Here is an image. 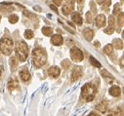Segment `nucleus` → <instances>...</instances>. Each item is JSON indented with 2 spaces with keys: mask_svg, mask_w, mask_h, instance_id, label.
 <instances>
[{
  "mask_svg": "<svg viewBox=\"0 0 124 116\" xmlns=\"http://www.w3.org/2000/svg\"><path fill=\"white\" fill-rule=\"evenodd\" d=\"M32 60L33 64L36 67H41L46 64L47 61V54L44 49L36 48L32 52Z\"/></svg>",
  "mask_w": 124,
  "mask_h": 116,
  "instance_id": "f257e3e1",
  "label": "nucleus"
},
{
  "mask_svg": "<svg viewBox=\"0 0 124 116\" xmlns=\"http://www.w3.org/2000/svg\"><path fill=\"white\" fill-rule=\"evenodd\" d=\"M96 87L92 84H85L81 89V97L85 102H92L96 96Z\"/></svg>",
  "mask_w": 124,
  "mask_h": 116,
  "instance_id": "f03ea898",
  "label": "nucleus"
},
{
  "mask_svg": "<svg viewBox=\"0 0 124 116\" xmlns=\"http://www.w3.org/2000/svg\"><path fill=\"white\" fill-rule=\"evenodd\" d=\"M28 54V47L23 41H20L16 44V55L21 62H24Z\"/></svg>",
  "mask_w": 124,
  "mask_h": 116,
  "instance_id": "7ed1b4c3",
  "label": "nucleus"
},
{
  "mask_svg": "<svg viewBox=\"0 0 124 116\" xmlns=\"http://www.w3.org/2000/svg\"><path fill=\"white\" fill-rule=\"evenodd\" d=\"M0 50L6 56L11 55V53L13 51V41L7 37L2 38L0 40Z\"/></svg>",
  "mask_w": 124,
  "mask_h": 116,
  "instance_id": "20e7f679",
  "label": "nucleus"
},
{
  "mask_svg": "<svg viewBox=\"0 0 124 116\" xmlns=\"http://www.w3.org/2000/svg\"><path fill=\"white\" fill-rule=\"evenodd\" d=\"M70 58H71V60L73 62L79 63V62L83 61V54H82L81 50H79L76 47H73L70 50Z\"/></svg>",
  "mask_w": 124,
  "mask_h": 116,
  "instance_id": "39448f33",
  "label": "nucleus"
},
{
  "mask_svg": "<svg viewBox=\"0 0 124 116\" xmlns=\"http://www.w3.org/2000/svg\"><path fill=\"white\" fill-rule=\"evenodd\" d=\"M81 73H82V70H81V67L80 66H74L73 69H72V72H71V82H75L77 81L80 76H81Z\"/></svg>",
  "mask_w": 124,
  "mask_h": 116,
  "instance_id": "423d86ee",
  "label": "nucleus"
},
{
  "mask_svg": "<svg viewBox=\"0 0 124 116\" xmlns=\"http://www.w3.org/2000/svg\"><path fill=\"white\" fill-rule=\"evenodd\" d=\"M52 43L56 46H59V45H62L63 44V37H62L60 34H56V35H53L52 36V39H51Z\"/></svg>",
  "mask_w": 124,
  "mask_h": 116,
  "instance_id": "0eeeda50",
  "label": "nucleus"
},
{
  "mask_svg": "<svg viewBox=\"0 0 124 116\" xmlns=\"http://www.w3.org/2000/svg\"><path fill=\"white\" fill-rule=\"evenodd\" d=\"M106 24V17L105 15H99L96 18V25L98 27H102Z\"/></svg>",
  "mask_w": 124,
  "mask_h": 116,
  "instance_id": "6e6552de",
  "label": "nucleus"
},
{
  "mask_svg": "<svg viewBox=\"0 0 124 116\" xmlns=\"http://www.w3.org/2000/svg\"><path fill=\"white\" fill-rule=\"evenodd\" d=\"M18 88H19V82L16 79L9 80V82H8V89L10 91H14L15 89H18Z\"/></svg>",
  "mask_w": 124,
  "mask_h": 116,
  "instance_id": "1a4fd4ad",
  "label": "nucleus"
},
{
  "mask_svg": "<svg viewBox=\"0 0 124 116\" xmlns=\"http://www.w3.org/2000/svg\"><path fill=\"white\" fill-rule=\"evenodd\" d=\"M109 94H110L112 97H119L120 94H121L120 88H119L118 86H112L111 88L109 89Z\"/></svg>",
  "mask_w": 124,
  "mask_h": 116,
  "instance_id": "9d476101",
  "label": "nucleus"
},
{
  "mask_svg": "<svg viewBox=\"0 0 124 116\" xmlns=\"http://www.w3.org/2000/svg\"><path fill=\"white\" fill-rule=\"evenodd\" d=\"M48 73H49L50 76L56 78V77H58L59 74H60V69H59L57 66H52V67H50V68L48 69Z\"/></svg>",
  "mask_w": 124,
  "mask_h": 116,
  "instance_id": "9b49d317",
  "label": "nucleus"
},
{
  "mask_svg": "<svg viewBox=\"0 0 124 116\" xmlns=\"http://www.w3.org/2000/svg\"><path fill=\"white\" fill-rule=\"evenodd\" d=\"M71 18H72L73 22H74L75 23H77L78 25H81V24H82L83 21H82V18H81V16H80V14H79V13H77V12H74V13L72 14Z\"/></svg>",
  "mask_w": 124,
  "mask_h": 116,
  "instance_id": "f8f14e48",
  "label": "nucleus"
},
{
  "mask_svg": "<svg viewBox=\"0 0 124 116\" xmlns=\"http://www.w3.org/2000/svg\"><path fill=\"white\" fill-rule=\"evenodd\" d=\"M83 35H84V37H85L86 40L90 41V40L93 39V36H94V32H93L92 29L86 28V29H84V31H83Z\"/></svg>",
  "mask_w": 124,
  "mask_h": 116,
  "instance_id": "ddd939ff",
  "label": "nucleus"
},
{
  "mask_svg": "<svg viewBox=\"0 0 124 116\" xmlns=\"http://www.w3.org/2000/svg\"><path fill=\"white\" fill-rule=\"evenodd\" d=\"M97 110H99V111H101L102 113H105L106 111H107V108H108V102H100L98 105H97Z\"/></svg>",
  "mask_w": 124,
  "mask_h": 116,
  "instance_id": "4468645a",
  "label": "nucleus"
},
{
  "mask_svg": "<svg viewBox=\"0 0 124 116\" xmlns=\"http://www.w3.org/2000/svg\"><path fill=\"white\" fill-rule=\"evenodd\" d=\"M20 75H21L22 80L24 81V82H27L30 79V73L28 71H26V70H22L21 73H20Z\"/></svg>",
  "mask_w": 124,
  "mask_h": 116,
  "instance_id": "2eb2a0df",
  "label": "nucleus"
},
{
  "mask_svg": "<svg viewBox=\"0 0 124 116\" xmlns=\"http://www.w3.org/2000/svg\"><path fill=\"white\" fill-rule=\"evenodd\" d=\"M72 10H73V5H71V4H67L63 7V13L65 16L70 15V13H71Z\"/></svg>",
  "mask_w": 124,
  "mask_h": 116,
  "instance_id": "dca6fc26",
  "label": "nucleus"
},
{
  "mask_svg": "<svg viewBox=\"0 0 124 116\" xmlns=\"http://www.w3.org/2000/svg\"><path fill=\"white\" fill-rule=\"evenodd\" d=\"M10 66H11L12 71H16L17 66H18V61L16 60L15 57H11V59H10Z\"/></svg>",
  "mask_w": 124,
  "mask_h": 116,
  "instance_id": "f3484780",
  "label": "nucleus"
},
{
  "mask_svg": "<svg viewBox=\"0 0 124 116\" xmlns=\"http://www.w3.org/2000/svg\"><path fill=\"white\" fill-rule=\"evenodd\" d=\"M113 47L116 49H122L123 48V42L120 39H114L113 40Z\"/></svg>",
  "mask_w": 124,
  "mask_h": 116,
  "instance_id": "a211bd4d",
  "label": "nucleus"
},
{
  "mask_svg": "<svg viewBox=\"0 0 124 116\" xmlns=\"http://www.w3.org/2000/svg\"><path fill=\"white\" fill-rule=\"evenodd\" d=\"M52 28L51 27H47V26H45V27H42V33L45 35V36H51L52 35Z\"/></svg>",
  "mask_w": 124,
  "mask_h": 116,
  "instance_id": "6ab92c4d",
  "label": "nucleus"
},
{
  "mask_svg": "<svg viewBox=\"0 0 124 116\" xmlns=\"http://www.w3.org/2000/svg\"><path fill=\"white\" fill-rule=\"evenodd\" d=\"M90 63H91V65H93V66H95V67H101L102 65H101V64L95 59L94 57H90Z\"/></svg>",
  "mask_w": 124,
  "mask_h": 116,
  "instance_id": "aec40b11",
  "label": "nucleus"
},
{
  "mask_svg": "<svg viewBox=\"0 0 124 116\" xmlns=\"http://www.w3.org/2000/svg\"><path fill=\"white\" fill-rule=\"evenodd\" d=\"M108 116H123L122 110H120L119 108H117V109H115V110H112V111L109 112Z\"/></svg>",
  "mask_w": 124,
  "mask_h": 116,
  "instance_id": "412c9836",
  "label": "nucleus"
},
{
  "mask_svg": "<svg viewBox=\"0 0 124 116\" xmlns=\"http://www.w3.org/2000/svg\"><path fill=\"white\" fill-rule=\"evenodd\" d=\"M112 45H110V44H108L105 48H104V53L106 54V55H110L111 53H112Z\"/></svg>",
  "mask_w": 124,
  "mask_h": 116,
  "instance_id": "4be33fe9",
  "label": "nucleus"
},
{
  "mask_svg": "<svg viewBox=\"0 0 124 116\" xmlns=\"http://www.w3.org/2000/svg\"><path fill=\"white\" fill-rule=\"evenodd\" d=\"M24 37H25L26 39H31V38L33 37V32H32L31 30H29V29L25 30V32H24Z\"/></svg>",
  "mask_w": 124,
  "mask_h": 116,
  "instance_id": "5701e85b",
  "label": "nucleus"
},
{
  "mask_svg": "<svg viewBox=\"0 0 124 116\" xmlns=\"http://www.w3.org/2000/svg\"><path fill=\"white\" fill-rule=\"evenodd\" d=\"M18 21H19V18H18V16H16V15H11V16L9 17V22H10L11 23H16Z\"/></svg>",
  "mask_w": 124,
  "mask_h": 116,
  "instance_id": "b1692460",
  "label": "nucleus"
},
{
  "mask_svg": "<svg viewBox=\"0 0 124 116\" xmlns=\"http://www.w3.org/2000/svg\"><path fill=\"white\" fill-rule=\"evenodd\" d=\"M101 74L103 75L104 78H109V79H112L111 74H110L109 72H108L107 70H102V71H101Z\"/></svg>",
  "mask_w": 124,
  "mask_h": 116,
  "instance_id": "393cba45",
  "label": "nucleus"
},
{
  "mask_svg": "<svg viewBox=\"0 0 124 116\" xmlns=\"http://www.w3.org/2000/svg\"><path fill=\"white\" fill-rule=\"evenodd\" d=\"M7 6H8V5H7ZM0 11H3V12H11V11H13V8H12L11 6L6 7V5H5V6H0Z\"/></svg>",
  "mask_w": 124,
  "mask_h": 116,
  "instance_id": "a878e982",
  "label": "nucleus"
},
{
  "mask_svg": "<svg viewBox=\"0 0 124 116\" xmlns=\"http://www.w3.org/2000/svg\"><path fill=\"white\" fill-rule=\"evenodd\" d=\"M114 32V27L112 26H108L107 28H105V33L107 34H112Z\"/></svg>",
  "mask_w": 124,
  "mask_h": 116,
  "instance_id": "bb28decb",
  "label": "nucleus"
},
{
  "mask_svg": "<svg viewBox=\"0 0 124 116\" xmlns=\"http://www.w3.org/2000/svg\"><path fill=\"white\" fill-rule=\"evenodd\" d=\"M86 19H87V22L88 23H91L92 22V20H93V13L92 12H88L86 14Z\"/></svg>",
  "mask_w": 124,
  "mask_h": 116,
  "instance_id": "cd10ccee",
  "label": "nucleus"
},
{
  "mask_svg": "<svg viewBox=\"0 0 124 116\" xmlns=\"http://www.w3.org/2000/svg\"><path fill=\"white\" fill-rule=\"evenodd\" d=\"M123 18H124V15H123V13H120L119 15H118V24H119V26H123Z\"/></svg>",
  "mask_w": 124,
  "mask_h": 116,
  "instance_id": "c85d7f7f",
  "label": "nucleus"
},
{
  "mask_svg": "<svg viewBox=\"0 0 124 116\" xmlns=\"http://www.w3.org/2000/svg\"><path fill=\"white\" fill-rule=\"evenodd\" d=\"M62 66H63L64 68H68V67H70V62L68 61V60H66V61H64V62H62Z\"/></svg>",
  "mask_w": 124,
  "mask_h": 116,
  "instance_id": "c756f323",
  "label": "nucleus"
},
{
  "mask_svg": "<svg viewBox=\"0 0 124 116\" xmlns=\"http://www.w3.org/2000/svg\"><path fill=\"white\" fill-rule=\"evenodd\" d=\"M23 15H24L25 17L30 18V19H33V18H35V15H34V14H31V13L28 12V11H24V12H23Z\"/></svg>",
  "mask_w": 124,
  "mask_h": 116,
  "instance_id": "7c9ffc66",
  "label": "nucleus"
},
{
  "mask_svg": "<svg viewBox=\"0 0 124 116\" xmlns=\"http://www.w3.org/2000/svg\"><path fill=\"white\" fill-rule=\"evenodd\" d=\"M118 13H120L119 4H115V6H114V10H113V14H114V15H116V14H118Z\"/></svg>",
  "mask_w": 124,
  "mask_h": 116,
  "instance_id": "2f4dec72",
  "label": "nucleus"
},
{
  "mask_svg": "<svg viewBox=\"0 0 124 116\" xmlns=\"http://www.w3.org/2000/svg\"><path fill=\"white\" fill-rule=\"evenodd\" d=\"M108 23H109V26H112V27H113L115 22H114V18H113L112 16L109 17V19H108Z\"/></svg>",
  "mask_w": 124,
  "mask_h": 116,
  "instance_id": "473e14b6",
  "label": "nucleus"
},
{
  "mask_svg": "<svg viewBox=\"0 0 124 116\" xmlns=\"http://www.w3.org/2000/svg\"><path fill=\"white\" fill-rule=\"evenodd\" d=\"M90 6H91V9H92L93 13H96V12H97V8H96V6H95V3H94V2H91V3H90Z\"/></svg>",
  "mask_w": 124,
  "mask_h": 116,
  "instance_id": "72a5a7b5",
  "label": "nucleus"
},
{
  "mask_svg": "<svg viewBox=\"0 0 124 116\" xmlns=\"http://www.w3.org/2000/svg\"><path fill=\"white\" fill-rule=\"evenodd\" d=\"M106 1V3L104 4V6H103V9H107V8H108L109 7V5H110V0H105Z\"/></svg>",
  "mask_w": 124,
  "mask_h": 116,
  "instance_id": "f704fd0d",
  "label": "nucleus"
},
{
  "mask_svg": "<svg viewBox=\"0 0 124 116\" xmlns=\"http://www.w3.org/2000/svg\"><path fill=\"white\" fill-rule=\"evenodd\" d=\"M62 1H63V0H53V2L57 5V6H59V5H61L62 4Z\"/></svg>",
  "mask_w": 124,
  "mask_h": 116,
  "instance_id": "c9c22d12",
  "label": "nucleus"
},
{
  "mask_svg": "<svg viewBox=\"0 0 124 116\" xmlns=\"http://www.w3.org/2000/svg\"><path fill=\"white\" fill-rule=\"evenodd\" d=\"M66 2H67L68 4H71V5H74V3H75V0H66Z\"/></svg>",
  "mask_w": 124,
  "mask_h": 116,
  "instance_id": "e433bc0d",
  "label": "nucleus"
},
{
  "mask_svg": "<svg viewBox=\"0 0 124 116\" xmlns=\"http://www.w3.org/2000/svg\"><path fill=\"white\" fill-rule=\"evenodd\" d=\"M50 8H51L53 11H55V12H57V13H58V8H57L56 6H54V5H50Z\"/></svg>",
  "mask_w": 124,
  "mask_h": 116,
  "instance_id": "4c0bfd02",
  "label": "nucleus"
},
{
  "mask_svg": "<svg viewBox=\"0 0 124 116\" xmlns=\"http://www.w3.org/2000/svg\"><path fill=\"white\" fill-rule=\"evenodd\" d=\"M78 1V4L80 5L79 6V9H82V4H83V2H84V0H77Z\"/></svg>",
  "mask_w": 124,
  "mask_h": 116,
  "instance_id": "58836bf2",
  "label": "nucleus"
},
{
  "mask_svg": "<svg viewBox=\"0 0 124 116\" xmlns=\"http://www.w3.org/2000/svg\"><path fill=\"white\" fill-rule=\"evenodd\" d=\"M97 2H98L99 4H102V3H104V2H105V0H97Z\"/></svg>",
  "mask_w": 124,
  "mask_h": 116,
  "instance_id": "ea45409f",
  "label": "nucleus"
},
{
  "mask_svg": "<svg viewBox=\"0 0 124 116\" xmlns=\"http://www.w3.org/2000/svg\"><path fill=\"white\" fill-rule=\"evenodd\" d=\"M88 116H100L99 114H96V113H91L90 115H88Z\"/></svg>",
  "mask_w": 124,
  "mask_h": 116,
  "instance_id": "a19ab883",
  "label": "nucleus"
},
{
  "mask_svg": "<svg viewBox=\"0 0 124 116\" xmlns=\"http://www.w3.org/2000/svg\"><path fill=\"white\" fill-rule=\"evenodd\" d=\"M94 44H95V46H96V47H98V48L100 47V43H99V42H97V41H96Z\"/></svg>",
  "mask_w": 124,
  "mask_h": 116,
  "instance_id": "79ce46f5",
  "label": "nucleus"
},
{
  "mask_svg": "<svg viewBox=\"0 0 124 116\" xmlns=\"http://www.w3.org/2000/svg\"><path fill=\"white\" fill-rule=\"evenodd\" d=\"M1 74H2V68L0 67V78H1Z\"/></svg>",
  "mask_w": 124,
  "mask_h": 116,
  "instance_id": "37998d69",
  "label": "nucleus"
},
{
  "mask_svg": "<svg viewBox=\"0 0 124 116\" xmlns=\"http://www.w3.org/2000/svg\"><path fill=\"white\" fill-rule=\"evenodd\" d=\"M121 66H123V57L121 58Z\"/></svg>",
  "mask_w": 124,
  "mask_h": 116,
  "instance_id": "c03bdc74",
  "label": "nucleus"
},
{
  "mask_svg": "<svg viewBox=\"0 0 124 116\" xmlns=\"http://www.w3.org/2000/svg\"><path fill=\"white\" fill-rule=\"evenodd\" d=\"M121 2H122V3H123V0H121Z\"/></svg>",
  "mask_w": 124,
  "mask_h": 116,
  "instance_id": "a18cd8bd",
  "label": "nucleus"
},
{
  "mask_svg": "<svg viewBox=\"0 0 124 116\" xmlns=\"http://www.w3.org/2000/svg\"><path fill=\"white\" fill-rule=\"evenodd\" d=\"M0 20H1V17H0Z\"/></svg>",
  "mask_w": 124,
  "mask_h": 116,
  "instance_id": "49530a36",
  "label": "nucleus"
}]
</instances>
